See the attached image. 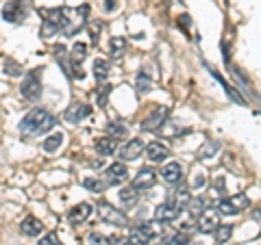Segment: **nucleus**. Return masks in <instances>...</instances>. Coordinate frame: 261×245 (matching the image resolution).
I'll return each instance as SVG.
<instances>
[{
  "instance_id": "obj_1",
  "label": "nucleus",
  "mask_w": 261,
  "mask_h": 245,
  "mask_svg": "<svg viewBox=\"0 0 261 245\" xmlns=\"http://www.w3.org/2000/svg\"><path fill=\"white\" fill-rule=\"evenodd\" d=\"M55 124H57V119L46 109H33L20 121V130H22V135H27V137H31V135H46L48 130L55 128Z\"/></svg>"
},
{
  "instance_id": "obj_2",
  "label": "nucleus",
  "mask_w": 261,
  "mask_h": 245,
  "mask_svg": "<svg viewBox=\"0 0 261 245\" xmlns=\"http://www.w3.org/2000/svg\"><path fill=\"white\" fill-rule=\"evenodd\" d=\"M44 15V22H42V37H53L57 33H65V37H70L72 33V18H68V9H50L42 13Z\"/></svg>"
},
{
  "instance_id": "obj_3",
  "label": "nucleus",
  "mask_w": 261,
  "mask_h": 245,
  "mask_svg": "<svg viewBox=\"0 0 261 245\" xmlns=\"http://www.w3.org/2000/svg\"><path fill=\"white\" fill-rule=\"evenodd\" d=\"M31 11V0H9L3 7V20L9 24H20Z\"/></svg>"
},
{
  "instance_id": "obj_4",
  "label": "nucleus",
  "mask_w": 261,
  "mask_h": 245,
  "mask_svg": "<svg viewBox=\"0 0 261 245\" xmlns=\"http://www.w3.org/2000/svg\"><path fill=\"white\" fill-rule=\"evenodd\" d=\"M39 74H42V70L35 68V70L27 72V76L22 80L20 91L27 100H37V98L42 96V78H39Z\"/></svg>"
},
{
  "instance_id": "obj_5",
  "label": "nucleus",
  "mask_w": 261,
  "mask_h": 245,
  "mask_svg": "<svg viewBox=\"0 0 261 245\" xmlns=\"http://www.w3.org/2000/svg\"><path fill=\"white\" fill-rule=\"evenodd\" d=\"M248 198L246 193H238V195H231V198H222L218 204V210L220 215H238L242 213L244 208H248Z\"/></svg>"
},
{
  "instance_id": "obj_6",
  "label": "nucleus",
  "mask_w": 261,
  "mask_h": 245,
  "mask_svg": "<svg viewBox=\"0 0 261 245\" xmlns=\"http://www.w3.org/2000/svg\"><path fill=\"white\" fill-rule=\"evenodd\" d=\"M96 208H98V215L102 217V222L113 224V226H128V217L120 208H113L107 202H100Z\"/></svg>"
},
{
  "instance_id": "obj_7",
  "label": "nucleus",
  "mask_w": 261,
  "mask_h": 245,
  "mask_svg": "<svg viewBox=\"0 0 261 245\" xmlns=\"http://www.w3.org/2000/svg\"><path fill=\"white\" fill-rule=\"evenodd\" d=\"M168 115H170V107L161 104V107H157L152 113H148V115H146V119L142 121V130H148V133H154V130H159L163 124H166Z\"/></svg>"
},
{
  "instance_id": "obj_8",
  "label": "nucleus",
  "mask_w": 261,
  "mask_h": 245,
  "mask_svg": "<svg viewBox=\"0 0 261 245\" xmlns=\"http://www.w3.org/2000/svg\"><path fill=\"white\" fill-rule=\"evenodd\" d=\"M220 217H222V215H220L218 208H205L198 215V226H196V228H198V232L211 234L220 224H222V222H220Z\"/></svg>"
},
{
  "instance_id": "obj_9",
  "label": "nucleus",
  "mask_w": 261,
  "mask_h": 245,
  "mask_svg": "<svg viewBox=\"0 0 261 245\" xmlns=\"http://www.w3.org/2000/svg\"><path fill=\"white\" fill-rule=\"evenodd\" d=\"M154 182H157V171H154L152 167H142L135 174L133 180H130V187L137 189V191H144V189H150V187H154Z\"/></svg>"
},
{
  "instance_id": "obj_10",
  "label": "nucleus",
  "mask_w": 261,
  "mask_h": 245,
  "mask_svg": "<svg viewBox=\"0 0 261 245\" xmlns=\"http://www.w3.org/2000/svg\"><path fill=\"white\" fill-rule=\"evenodd\" d=\"M89 113H92V107L85 102H72L68 109H65L63 117L65 121H70V124H79V121H83L85 117H89Z\"/></svg>"
},
{
  "instance_id": "obj_11",
  "label": "nucleus",
  "mask_w": 261,
  "mask_h": 245,
  "mask_svg": "<svg viewBox=\"0 0 261 245\" xmlns=\"http://www.w3.org/2000/svg\"><path fill=\"white\" fill-rule=\"evenodd\" d=\"M105 180H107V185L116 187V185H122L128 180V169L124 163H113V165H109L107 169H105Z\"/></svg>"
},
{
  "instance_id": "obj_12",
  "label": "nucleus",
  "mask_w": 261,
  "mask_h": 245,
  "mask_svg": "<svg viewBox=\"0 0 261 245\" xmlns=\"http://www.w3.org/2000/svg\"><path fill=\"white\" fill-rule=\"evenodd\" d=\"M159 176H161V180L166 185H178L183 180V165L181 163H176V161L166 163V165L161 167Z\"/></svg>"
},
{
  "instance_id": "obj_13",
  "label": "nucleus",
  "mask_w": 261,
  "mask_h": 245,
  "mask_svg": "<svg viewBox=\"0 0 261 245\" xmlns=\"http://www.w3.org/2000/svg\"><path fill=\"white\" fill-rule=\"evenodd\" d=\"M92 213H94L92 204H89V202H81V204H76V206H72L68 210V222L72 226H81L83 222H87V219L92 217Z\"/></svg>"
},
{
  "instance_id": "obj_14",
  "label": "nucleus",
  "mask_w": 261,
  "mask_h": 245,
  "mask_svg": "<svg viewBox=\"0 0 261 245\" xmlns=\"http://www.w3.org/2000/svg\"><path fill=\"white\" fill-rule=\"evenodd\" d=\"M142 152H144V143H142V139H128V141L120 148V159L122 161H135V159H140L142 157Z\"/></svg>"
},
{
  "instance_id": "obj_15",
  "label": "nucleus",
  "mask_w": 261,
  "mask_h": 245,
  "mask_svg": "<svg viewBox=\"0 0 261 245\" xmlns=\"http://www.w3.org/2000/svg\"><path fill=\"white\" fill-rule=\"evenodd\" d=\"M178 213H181V210H178L172 202H163L154 208V219H157L159 224H170L178 217Z\"/></svg>"
},
{
  "instance_id": "obj_16",
  "label": "nucleus",
  "mask_w": 261,
  "mask_h": 245,
  "mask_svg": "<svg viewBox=\"0 0 261 245\" xmlns=\"http://www.w3.org/2000/svg\"><path fill=\"white\" fill-rule=\"evenodd\" d=\"M144 150H146L148 161H152V163H163L170 157V148L168 145H163V143H159V141H152L148 145H144Z\"/></svg>"
},
{
  "instance_id": "obj_17",
  "label": "nucleus",
  "mask_w": 261,
  "mask_h": 245,
  "mask_svg": "<svg viewBox=\"0 0 261 245\" xmlns=\"http://www.w3.org/2000/svg\"><path fill=\"white\" fill-rule=\"evenodd\" d=\"M20 230H22V234H27V236H39L44 232V224L39 222L37 217L27 215L22 219V224H20Z\"/></svg>"
},
{
  "instance_id": "obj_18",
  "label": "nucleus",
  "mask_w": 261,
  "mask_h": 245,
  "mask_svg": "<svg viewBox=\"0 0 261 245\" xmlns=\"http://www.w3.org/2000/svg\"><path fill=\"white\" fill-rule=\"evenodd\" d=\"M94 148H96L98 154H102V157H111V154L118 152V139H113V137L96 139V141H94Z\"/></svg>"
},
{
  "instance_id": "obj_19",
  "label": "nucleus",
  "mask_w": 261,
  "mask_h": 245,
  "mask_svg": "<svg viewBox=\"0 0 261 245\" xmlns=\"http://www.w3.org/2000/svg\"><path fill=\"white\" fill-rule=\"evenodd\" d=\"M220 148H222V143H220L218 139H209V141H207V143L198 150V159H200V161H209V159H214L216 154L220 152Z\"/></svg>"
},
{
  "instance_id": "obj_20",
  "label": "nucleus",
  "mask_w": 261,
  "mask_h": 245,
  "mask_svg": "<svg viewBox=\"0 0 261 245\" xmlns=\"http://www.w3.org/2000/svg\"><path fill=\"white\" fill-rule=\"evenodd\" d=\"M126 241H128V245H150V243H152V239H150L148 234H146V230H144L142 226L133 228Z\"/></svg>"
},
{
  "instance_id": "obj_21",
  "label": "nucleus",
  "mask_w": 261,
  "mask_h": 245,
  "mask_svg": "<svg viewBox=\"0 0 261 245\" xmlns=\"http://www.w3.org/2000/svg\"><path fill=\"white\" fill-rule=\"evenodd\" d=\"M111 74V65L107 59H96L94 61V78L96 80H107Z\"/></svg>"
},
{
  "instance_id": "obj_22",
  "label": "nucleus",
  "mask_w": 261,
  "mask_h": 245,
  "mask_svg": "<svg viewBox=\"0 0 261 245\" xmlns=\"http://www.w3.org/2000/svg\"><path fill=\"white\" fill-rule=\"evenodd\" d=\"M61 143H63V133H53L44 139L42 148H44V152H57L61 148Z\"/></svg>"
},
{
  "instance_id": "obj_23",
  "label": "nucleus",
  "mask_w": 261,
  "mask_h": 245,
  "mask_svg": "<svg viewBox=\"0 0 261 245\" xmlns=\"http://www.w3.org/2000/svg\"><path fill=\"white\" fill-rule=\"evenodd\" d=\"M190 198H192V195H190V187H183V189H176L172 193V200H170V202H172L178 210H183V206H187Z\"/></svg>"
},
{
  "instance_id": "obj_24",
  "label": "nucleus",
  "mask_w": 261,
  "mask_h": 245,
  "mask_svg": "<svg viewBox=\"0 0 261 245\" xmlns=\"http://www.w3.org/2000/svg\"><path fill=\"white\" fill-rule=\"evenodd\" d=\"M137 200H140V191L133 189V187H124V189L120 191V202L124 204V206H135Z\"/></svg>"
},
{
  "instance_id": "obj_25",
  "label": "nucleus",
  "mask_w": 261,
  "mask_h": 245,
  "mask_svg": "<svg viewBox=\"0 0 261 245\" xmlns=\"http://www.w3.org/2000/svg\"><path fill=\"white\" fill-rule=\"evenodd\" d=\"M152 87V80H150V76H148V72L146 70H140L137 72V78H135V89H137V94H146L148 89Z\"/></svg>"
},
{
  "instance_id": "obj_26",
  "label": "nucleus",
  "mask_w": 261,
  "mask_h": 245,
  "mask_svg": "<svg viewBox=\"0 0 261 245\" xmlns=\"http://www.w3.org/2000/svg\"><path fill=\"white\" fill-rule=\"evenodd\" d=\"M126 46H128V42H126L124 37H111V42H109L111 56H116V59H120V56L126 52Z\"/></svg>"
},
{
  "instance_id": "obj_27",
  "label": "nucleus",
  "mask_w": 261,
  "mask_h": 245,
  "mask_svg": "<svg viewBox=\"0 0 261 245\" xmlns=\"http://www.w3.org/2000/svg\"><path fill=\"white\" fill-rule=\"evenodd\" d=\"M214 234H216V243L218 245H224L233 236V226L231 224H220L216 230H214Z\"/></svg>"
},
{
  "instance_id": "obj_28",
  "label": "nucleus",
  "mask_w": 261,
  "mask_h": 245,
  "mask_svg": "<svg viewBox=\"0 0 261 245\" xmlns=\"http://www.w3.org/2000/svg\"><path fill=\"white\" fill-rule=\"evenodd\" d=\"M85 56H87V46L83 42H76L74 46H72V54H70L72 65H81L85 61Z\"/></svg>"
},
{
  "instance_id": "obj_29",
  "label": "nucleus",
  "mask_w": 261,
  "mask_h": 245,
  "mask_svg": "<svg viewBox=\"0 0 261 245\" xmlns=\"http://www.w3.org/2000/svg\"><path fill=\"white\" fill-rule=\"evenodd\" d=\"M185 208H190V213H192L194 217H198L202 210L207 208V200H205V198H200V195H198V198H190V202H187V206H185Z\"/></svg>"
},
{
  "instance_id": "obj_30",
  "label": "nucleus",
  "mask_w": 261,
  "mask_h": 245,
  "mask_svg": "<svg viewBox=\"0 0 261 245\" xmlns=\"http://www.w3.org/2000/svg\"><path fill=\"white\" fill-rule=\"evenodd\" d=\"M83 187H85V189H89L92 193H102V191H105V185L98 180V178H85Z\"/></svg>"
},
{
  "instance_id": "obj_31",
  "label": "nucleus",
  "mask_w": 261,
  "mask_h": 245,
  "mask_svg": "<svg viewBox=\"0 0 261 245\" xmlns=\"http://www.w3.org/2000/svg\"><path fill=\"white\" fill-rule=\"evenodd\" d=\"M107 130L113 135V139H122V137L126 135V128L122 126L120 121H109V124H107Z\"/></svg>"
},
{
  "instance_id": "obj_32",
  "label": "nucleus",
  "mask_w": 261,
  "mask_h": 245,
  "mask_svg": "<svg viewBox=\"0 0 261 245\" xmlns=\"http://www.w3.org/2000/svg\"><path fill=\"white\" fill-rule=\"evenodd\" d=\"M5 74H9V76H22V65L11 61V59L5 61Z\"/></svg>"
},
{
  "instance_id": "obj_33",
  "label": "nucleus",
  "mask_w": 261,
  "mask_h": 245,
  "mask_svg": "<svg viewBox=\"0 0 261 245\" xmlns=\"http://www.w3.org/2000/svg\"><path fill=\"white\" fill-rule=\"evenodd\" d=\"M170 243L172 245H190L192 241H190V234L187 232H178L174 236H170Z\"/></svg>"
},
{
  "instance_id": "obj_34",
  "label": "nucleus",
  "mask_w": 261,
  "mask_h": 245,
  "mask_svg": "<svg viewBox=\"0 0 261 245\" xmlns=\"http://www.w3.org/2000/svg\"><path fill=\"white\" fill-rule=\"evenodd\" d=\"M109 91H111V87H109V85L100 87V91L96 94V102H98V107H105V104H107V96H109Z\"/></svg>"
},
{
  "instance_id": "obj_35",
  "label": "nucleus",
  "mask_w": 261,
  "mask_h": 245,
  "mask_svg": "<svg viewBox=\"0 0 261 245\" xmlns=\"http://www.w3.org/2000/svg\"><path fill=\"white\" fill-rule=\"evenodd\" d=\"M102 26H105V24H102V22H98V24H94V26L89 28V39H92L94 44L100 42V30H102Z\"/></svg>"
},
{
  "instance_id": "obj_36",
  "label": "nucleus",
  "mask_w": 261,
  "mask_h": 245,
  "mask_svg": "<svg viewBox=\"0 0 261 245\" xmlns=\"http://www.w3.org/2000/svg\"><path fill=\"white\" fill-rule=\"evenodd\" d=\"M37 245H59V239H57V234H55V232H48L44 239H39Z\"/></svg>"
},
{
  "instance_id": "obj_37",
  "label": "nucleus",
  "mask_w": 261,
  "mask_h": 245,
  "mask_svg": "<svg viewBox=\"0 0 261 245\" xmlns=\"http://www.w3.org/2000/svg\"><path fill=\"white\" fill-rule=\"evenodd\" d=\"M89 241H92V245H105V236L102 234H98V232H94V234H89Z\"/></svg>"
},
{
  "instance_id": "obj_38",
  "label": "nucleus",
  "mask_w": 261,
  "mask_h": 245,
  "mask_svg": "<svg viewBox=\"0 0 261 245\" xmlns=\"http://www.w3.org/2000/svg\"><path fill=\"white\" fill-rule=\"evenodd\" d=\"M107 245H128V241L124 236H111V239H107Z\"/></svg>"
},
{
  "instance_id": "obj_39",
  "label": "nucleus",
  "mask_w": 261,
  "mask_h": 245,
  "mask_svg": "<svg viewBox=\"0 0 261 245\" xmlns=\"http://www.w3.org/2000/svg\"><path fill=\"white\" fill-rule=\"evenodd\" d=\"M214 189H216L218 195H224V193H226V191H224V178H218V180L214 182Z\"/></svg>"
},
{
  "instance_id": "obj_40",
  "label": "nucleus",
  "mask_w": 261,
  "mask_h": 245,
  "mask_svg": "<svg viewBox=\"0 0 261 245\" xmlns=\"http://www.w3.org/2000/svg\"><path fill=\"white\" fill-rule=\"evenodd\" d=\"M118 9V0H105V11H116Z\"/></svg>"
},
{
  "instance_id": "obj_41",
  "label": "nucleus",
  "mask_w": 261,
  "mask_h": 245,
  "mask_svg": "<svg viewBox=\"0 0 261 245\" xmlns=\"http://www.w3.org/2000/svg\"><path fill=\"white\" fill-rule=\"evenodd\" d=\"M205 182H207L205 174H198V176H196V182H194V187H205Z\"/></svg>"
},
{
  "instance_id": "obj_42",
  "label": "nucleus",
  "mask_w": 261,
  "mask_h": 245,
  "mask_svg": "<svg viewBox=\"0 0 261 245\" xmlns=\"http://www.w3.org/2000/svg\"><path fill=\"white\" fill-rule=\"evenodd\" d=\"M59 245H61V243H59Z\"/></svg>"
}]
</instances>
